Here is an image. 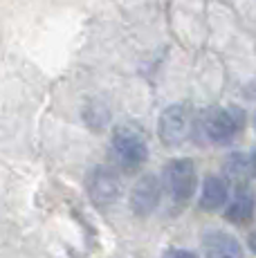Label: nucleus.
I'll use <instances>...</instances> for the list:
<instances>
[{
  "label": "nucleus",
  "instance_id": "obj_4",
  "mask_svg": "<svg viewBox=\"0 0 256 258\" xmlns=\"http://www.w3.org/2000/svg\"><path fill=\"white\" fill-rule=\"evenodd\" d=\"M191 123H194V112L186 103H173L164 108L160 119H157V135L164 146H178L189 137Z\"/></svg>",
  "mask_w": 256,
  "mask_h": 258
},
{
  "label": "nucleus",
  "instance_id": "obj_13",
  "mask_svg": "<svg viewBox=\"0 0 256 258\" xmlns=\"http://www.w3.org/2000/svg\"><path fill=\"white\" fill-rule=\"evenodd\" d=\"M247 247H249V251H252V254H256V231H252V234H249Z\"/></svg>",
  "mask_w": 256,
  "mask_h": 258
},
{
  "label": "nucleus",
  "instance_id": "obj_10",
  "mask_svg": "<svg viewBox=\"0 0 256 258\" xmlns=\"http://www.w3.org/2000/svg\"><path fill=\"white\" fill-rule=\"evenodd\" d=\"M223 168L229 180H236L238 184H247L249 180L256 177V153H245V151L231 153L225 160Z\"/></svg>",
  "mask_w": 256,
  "mask_h": 258
},
{
  "label": "nucleus",
  "instance_id": "obj_9",
  "mask_svg": "<svg viewBox=\"0 0 256 258\" xmlns=\"http://www.w3.org/2000/svg\"><path fill=\"white\" fill-rule=\"evenodd\" d=\"M229 202V182L220 175H207L200 188L198 207L203 211H218Z\"/></svg>",
  "mask_w": 256,
  "mask_h": 258
},
{
  "label": "nucleus",
  "instance_id": "obj_5",
  "mask_svg": "<svg viewBox=\"0 0 256 258\" xmlns=\"http://www.w3.org/2000/svg\"><path fill=\"white\" fill-rule=\"evenodd\" d=\"M88 196L97 207H108L119 198L121 180L110 166H95L88 175Z\"/></svg>",
  "mask_w": 256,
  "mask_h": 258
},
{
  "label": "nucleus",
  "instance_id": "obj_6",
  "mask_svg": "<svg viewBox=\"0 0 256 258\" xmlns=\"http://www.w3.org/2000/svg\"><path fill=\"white\" fill-rule=\"evenodd\" d=\"M160 200H162V182H160V177L146 173V175H142L140 180L133 184L128 205H131V211L135 213L137 218H146V216H151L157 207H160Z\"/></svg>",
  "mask_w": 256,
  "mask_h": 258
},
{
  "label": "nucleus",
  "instance_id": "obj_1",
  "mask_svg": "<svg viewBox=\"0 0 256 258\" xmlns=\"http://www.w3.org/2000/svg\"><path fill=\"white\" fill-rule=\"evenodd\" d=\"M200 128H203L205 137L211 144H216V146H227L245 128V112L234 106L209 108V110H205L203 117H200Z\"/></svg>",
  "mask_w": 256,
  "mask_h": 258
},
{
  "label": "nucleus",
  "instance_id": "obj_14",
  "mask_svg": "<svg viewBox=\"0 0 256 258\" xmlns=\"http://www.w3.org/2000/svg\"><path fill=\"white\" fill-rule=\"evenodd\" d=\"M254 123H256V119H254Z\"/></svg>",
  "mask_w": 256,
  "mask_h": 258
},
{
  "label": "nucleus",
  "instance_id": "obj_3",
  "mask_svg": "<svg viewBox=\"0 0 256 258\" xmlns=\"http://www.w3.org/2000/svg\"><path fill=\"white\" fill-rule=\"evenodd\" d=\"M164 188L169 191V196L173 198V202L178 205H184L191 198L196 196V188H198V171H196V164L186 157H180V160H171L169 164L164 166Z\"/></svg>",
  "mask_w": 256,
  "mask_h": 258
},
{
  "label": "nucleus",
  "instance_id": "obj_7",
  "mask_svg": "<svg viewBox=\"0 0 256 258\" xmlns=\"http://www.w3.org/2000/svg\"><path fill=\"white\" fill-rule=\"evenodd\" d=\"M256 213V196L249 186L238 184L234 196L229 198L227 207H225V220L231 225H249L254 220Z\"/></svg>",
  "mask_w": 256,
  "mask_h": 258
},
{
  "label": "nucleus",
  "instance_id": "obj_11",
  "mask_svg": "<svg viewBox=\"0 0 256 258\" xmlns=\"http://www.w3.org/2000/svg\"><path fill=\"white\" fill-rule=\"evenodd\" d=\"M81 117L86 121V126H90L92 131H101L106 128V123L110 121V108L106 106L99 99H90V101L83 106Z\"/></svg>",
  "mask_w": 256,
  "mask_h": 258
},
{
  "label": "nucleus",
  "instance_id": "obj_8",
  "mask_svg": "<svg viewBox=\"0 0 256 258\" xmlns=\"http://www.w3.org/2000/svg\"><path fill=\"white\" fill-rule=\"evenodd\" d=\"M205 258H243V245L227 231H207L203 236Z\"/></svg>",
  "mask_w": 256,
  "mask_h": 258
},
{
  "label": "nucleus",
  "instance_id": "obj_12",
  "mask_svg": "<svg viewBox=\"0 0 256 258\" xmlns=\"http://www.w3.org/2000/svg\"><path fill=\"white\" fill-rule=\"evenodd\" d=\"M162 258H200V256L191 249H169Z\"/></svg>",
  "mask_w": 256,
  "mask_h": 258
},
{
  "label": "nucleus",
  "instance_id": "obj_2",
  "mask_svg": "<svg viewBox=\"0 0 256 258\" xmlns=\"http://www.w3.org/2000/svg\"><path fill=\"white\" fill-rule=\"evenodd\" d=\"M112 155L117 157L119 166L124 171H137L149 157V146L146 140L137 128H133L131 123H121L112 131Z\"/></svg>",
  "mask_w": 256,
  "mask_h": 258
}]
</instances>
